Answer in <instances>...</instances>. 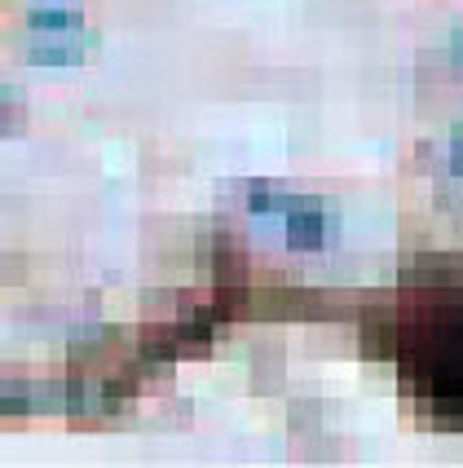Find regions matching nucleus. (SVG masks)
Segmentation results:
<instances>
[{
    "mask_svg": "<svg viewBox=\"0 0 463 468\" xmlns=\"http://www.w3.org/2000/svg\"><path fill=\"white\" fill-rule=\"evenodd\" d=\"M31 62H84V53H93L98 36L84 27L76 9H62V5H40L31 9Z\"/></svg>",
    "mask_w": 463,
    "mask_h": 468,
    "instance_id": "nucleus-1",
    "label": "nucleus"
},
{
    "mask_svg": "<svg viewBox=\"0 0 463 468\" xmlns=\"http://www.w3.org/2000/svg\"><path fill=\"white\" fill-rule=\"evenodd\" d=\"M327 234V212L318 199H287V243L313 252Z\"/></svg>",
    "mask_w": 463,
    "mask_h": 468,
    "instance_id": "nucleus-2",
    "label": "nucleus"
},
{
    "mask_svg": "<svg viewBox=\"0 0 463 468\" xmlns=\"http://www.w3.org/2000/svg\"><path fill=\"white\" fill-rule=\"evenodd\" d=\"M23 120H26L23 93H18V89H5V84H0V133L23 129Z\"/></svg>",
    "mask_w": 463,
    "mask_h": 468,
    "instance_id": "nucleus-3",
    "label": "nucleus"
},
{
    "mask_svg": "<svg viewBox=\"0 0 463 468\" xmlns=\"http://www.w3.org/2000/svg\"><path fill=\"white\" fill-rule=\"evenodd\" d=\"M36 407V393L23 385H0V416H26Z\"/></svg>",
    "mask_w": 463,
    "mask_h": 468,
    "instance_id": "nucleus-4",
    "label": "nucleus"
},
{
    "mask_svg": "<svg viewBox=\"0 0 463 468\" xmlns=\"http://www.w3.org/2000/svg\"><path fill=\"white\" fill-rule=\"evenodd\" d=\"M247 208L257 212V217H269V212H279V208L287 212V199H279V195H274L269 186H257V190L247 195Z\"/></svg>",
    "mask_w": 463,
    "mask_h": 468,
    "instance_id": "nucleus-5",
    "label": "nucleus"
},
{
    "mask_svg": "<svg viewBox=\"0 0 463 468\" xmlns=\"http://www.w3.org/2000/svg\"><path fill=\"white\" fill-rule=\"evenodd\" d=\"M450 164H455V173H463V124L450 137Z\"/></svg>",
    "mask_w": 463,
    "mask_h": 468,
    "instance_id": "nucleus-6",
    "label": "nucleus"
},
{
    "mask_svg": "<svg viewBox=\"0 0 463 468\" xmlns=\"http://www.w3.org/2000/svg\"><path fill=\"white\" fill-rule=\"evenodd\" d=\"M455 62L463 67V27H459V36H455Z\"/></svg>",
    "mask_w": 463,
    "mask_h": 468,
    "instance_id": "nucleus-7",
    "label": "nucleus"
}]
</instances>
